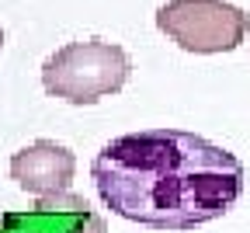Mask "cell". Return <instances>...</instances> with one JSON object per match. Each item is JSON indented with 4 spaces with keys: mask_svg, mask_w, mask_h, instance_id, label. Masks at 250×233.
<instances>
[{
    "mask_svg": "<svg viewBox=\"0 0 250 233\" xmlns=\"http://www.w3.org/2000/svg\"><path fill=\"white\" fill-rule=\"evenodd\" d=\"M101 202L149 230H195L226 216L243 195L236 153L181 129L115 136L90 163Z\"/></svg>",
    "mask_w": 250,
    "mask_h": 233,
    "instance_id": "6da1fadb",
    "label": "cell"
},
{
    "mask_svg": "<svg viewBox=\"0 0 250 233\" xmlns=\"http://www.w3.org/2000/svg\"><path fill=\"white\" fill-rule=\"evenodd\" d=\"M129 70L132 63L122 46L101 39L70 42L42 63V87L70 105H94L108 94H118L129 80Z\"/></svg>",
    "mask_w": 250,
    "mask_h": 233,
    "instance_id": "7a4b0ae2",
    "label": "cell"
},
{
    "mask_svg": "<svg viewBox=\"0 0 250 233\" xmlns=\"http://www.w3.org/2000/svg\"><path fill=\"white\" fill-rule=\"evenodd\" d=\"M250 18L226 0H167L156 11V28L184 52H233L247 39Z\"/></svg>",
    "mask_w": 250,
    "mask_h": 233,
    "instance_id": "3957f363",
    "label": "cell"
},
{
    "mask_svg": "<svg viewBox=\"0 0 250 233\" xmlns=\"http://www.w3.org/2000/svg\"><path fill=\"white\" fill-rule=\"evenodd\" d=\"M0 233H104V219L80 195L39 198L28 212H0Z\"/></svg>",
    "mask_w": 250,
    "mask_h": 233,
    "instance_id": "277c9868",
    "label": "cell"
},
{
    "mask_svg": "<svg viewBox=\"0 0 250 233\" xmlns=\"http://www.w3.org/2000/svg\"><path fill=\"white\" fill-rule=\"evenodd\" d=\"M77 157L52 140H39L11 157V178L35 198L62 195L73 181Z\"/></svg>",
    "mask_w": 250,
    "mask_h": 233,
    "instance_id": "5b68a950",
    "label": "cell"
},
{
    "mask_svg": "<svg viewBox=\"0 0 250 233\" xmlns=\"http://www.w3.org/2000/svg\"><path fill=\"white\" fill-rule=\"evenodd\" d=\"M0 46H4V31H0Z\"/></svg>",
    "mask_w": 250,
    "mask_h": 233,
    "instance_id": "8992f818",
    "label": "cell"
}]
</instances>
